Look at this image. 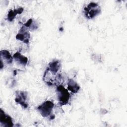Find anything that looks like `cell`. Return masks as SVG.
<instances>
[{"instance_id": "cell-3", "label": "cell", "mask_w": 127, "mask_h": 127, "mask_svg": "<svg viewBox=\"0 0 127 127\" xmlns=\"http://www.w3.org/2000/svg\"><path fill=\"white\" fill-rule=\"evenodd\" d=\"M57 99L59 105L61 106L67 105L70 100V94L66 88L60 84L56 88Z\"/></svg>"}, {"instance_id": "cell-6", "label": "cell", "mask_w": 127, "mask_h": 127, "mask_svg": "<svg viewBox=\"0 0 127 127\" xmlns=\"http://www.w3.org/2000/svg\"><path fill=\"white\" fill-rule=\"evenodd\" d=\"M0 69H2L5 65L10 64L13 62V56H12L8 51L6 50H1L0 52Z\"/></svg>"}, {"instance_id": "cell-11", "label": "cell", "mask_w": 127, "mask_h": 127, "mask_svg": "<svg viewBox=\"0 0 127 127\" xmlns=\"http://www.w3.org/2000/svg\"><path fill=\"white\" fill-rule=\"evenodd\" d=\"M24 10V8L22 7H19L17 8L10 9L7 15V19L8 21L11 22L15 18L17 14H21Z\"/></svg>"}, {"instance_id": "cell-8", "label": "cell", "mask_w": 127, "mask_h": 127, "mask_svg": "<svg viewBox=\"0 0 127 127\" xmlns=\"http://www.w3.org/2000/svg\"><path fill=\"white\" fill-rule=\"evenodd\" d=\"M61 67V63L59 60H54L48 64L47 69L54 75H57Z\"/></svg>"}, {"instance_id": "cell-4", "label": "cell", "mask_w": 127, "mask_h": 127, "mask_svg": "<svg viewBox=\"0 0 127 127\" xmlns=\"http://www.w3.org/2000/svg\"><path fill=\"white\" fill-rule=\"evenodd\" d=\"M28 93L25 91L17 90L15 92V102L19 104L23 108L27 109L29 107L28 103Z\"/></svg>"}, {"instance_id": "cell-2", "label": "cell", "mask_w": 127, "mask_h": 127, "mask_svg": "<svg viewBox=\"0 0 127 127\" xmlns=\"http://www.w3.org/2000/svg\"><path fill=\"white\" fill-rule=\"evenodd\" d=\"M101 12V6L98 3L90 2L83 8V13L88 19H92Z\"/></svg>"}, {"instance_id": "cell-9", "label": "cell", "mask_w": 127, "mask_h": 127, "mask_svg": "<svg viewBox=\"0 0 127 127\" xmlns=\"http://www.w3.org/2000/svg\"><path fill=\"white\" fill-rule=\"evenodd\" d=\"M13 58L15 62L19 65L25 66L28 63V58L22 55L20 52H17L13 55Z\"/></svg>"}, {"instance_id": "cell-5", "label": "cell", "mask_w": 127, "mask_h": 127, "mask_svg": "<svg viewBox=\"0 0 127 127\" xmlns=\"http://www.w3.org/2000/svg\"><path fill=\"white\" fill-rule=\"evenodd\" d=\"M15 38L17 40H19L27 45L28 44L30 39V34L29 30L23 25L19 29Z\"/></svg>"}, {"instance_id": "cell-7", "label": "cell", "mask_w": 127, "mask_h": 127, "mask_svg": "<svg viewBox=\"0 0 127 127\" xmlns=\"http://www.w3.org/2000/svg\"><path fill=\"white\" fill-rule=\"evenodd\" d=\"M0 126L4 127H11L14 126L12 118L2 109L0 110Z\"/></svg>"}, {"instance_id": "cell-12", "label": "cell", "mask_w": 127, "mask_h": 127, "mask_svg": "<svg viewBox=\"0 0 127 127\" xmlns=\"http://www.w3.org/2000/svg\"><path fill=\"white\" fill-rule=\"evenodd\" d=\"M23 26L26 27L28 30H36L38 27L37 23L32 18H30L26 22L23 24Z\"/></svg>"}, {"instance_id": "cell-1", "label": "cell", "mask_w": 127, "mask_h": 127, "mask_svg": "<svg viewBox=\"0 0 127 127\" xmlns=\"http://www.w3.org/2000/svg\"><path fill=\"white\" fill-rule=\"evenodd\" d=\"M54 106L55 104L53 101L46 100L38 106L37 110L43 117L52 120L55 118L53 113Z\"/></svg>"}, {"instance_id": "cell-10", "label": "cell", "mask_w": 127, "mask_h": 127, "mask_svg": "<svg viewBox=\"0 0 127 127\" xmlns=\"http://www.w3.org/2000/svg\"><path fill=\"white\" fill-rule=\"evenodd\" d=\"M80 87L73 79H68L67 83V89L72 93H77L80 90Z\"/></svg>"}]
</instances>
